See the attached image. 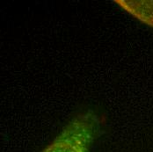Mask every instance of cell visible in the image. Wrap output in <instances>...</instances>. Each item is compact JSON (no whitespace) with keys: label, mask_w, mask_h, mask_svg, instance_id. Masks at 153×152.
<instances>
[{"label":"cell","mask_w":153,"mask_h":152,"mask_svg":"<svg viewBox=\"0 0 153 152\" xmlns=\"http://www.w3.org/2000/svg\"><path fill=\"white\" fill-rule=\"evenodd\" d=\"M100 128V121L94 111L79 113L42 152H90Z\"/></svg>","instance_id":"cell-1"},{"label":"cell","mask_w":153,"mask_h":152,"mask_svg":"<svg viewBox=\"0 0 153 152\" xmlns=\"http://www.w3.org/2000/svg\"><path fill=\"white\" fill-rule=\"evenodd\" d=\"M113 3L153 28V0H115Z\"/></svg>","instance_id":"cell-2"}]
</instances>
